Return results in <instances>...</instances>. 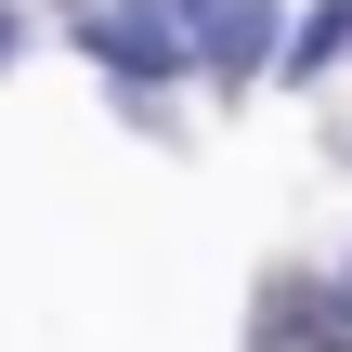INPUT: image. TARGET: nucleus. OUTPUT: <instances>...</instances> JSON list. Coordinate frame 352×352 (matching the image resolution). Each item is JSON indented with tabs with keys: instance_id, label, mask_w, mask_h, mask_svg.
Segmentation results:
<instances>
[{
	"instance_id": "nucleus-2",
	"label": "nucleus",
	"mask_w": 352,
	"mask_h": 352,
	"mask_svg": "<svg viewBox=\"0 0 352 352\" xmlns=\"http://www.w3.org/2000/svg\"><path fill=\"white\" fill-rule=\"evenodd\" d=\"M196 39H209V65H222V78H261L274 13H261V0H196Z\"/></svg>"
},
{
	"instance_id": "nucleus-1",
	"label": "nucleus",
	"mask_w": 352,
	"mask_h": 352,
	"mask_svg": "<svg viewBox=\"0 0 352 352\" xmlns=\"http://www.w3.org/2000/svg\"><path fill=\"white\" fill-rule=\"evenodd\" d=\"M91 52H104V65H131V78H170V65H183V52H209V39H196V0H118V13L91 26Z\"/></svg>"
},
{
	"instance_id": "nucleus-3",
	"label": "nucleus",
	"mask_w": 352,
	"mask_h": 352,
	"mask_svg": "<svg viewBox=\"0 0 352 352\" xmlns=\"http://www.w3.org/2000/svg\"><path fill=\"white\" fill-rule=\"evenodd\" d=\"M261 352H352V300H327V287H287V314L261 327Z\"/></svg>"
},
{
	"instance_id": "nucleus-4",
	"label": "nucleus",
	"mask_w": 352,
	"mask_h": 352,
	"mask_svg": "<svg viewBox=\"0 0 352 352\" xmlns=\"http://www.w3.org/2000/svg\"><path fill=\"white\" fill-rule=\"evenodd\" d=\"M0 65H13V13H0Z\"/></svg>"
}]
</instances>
